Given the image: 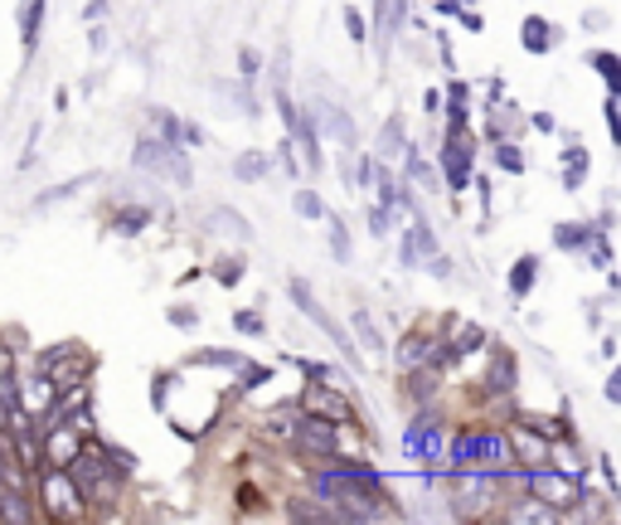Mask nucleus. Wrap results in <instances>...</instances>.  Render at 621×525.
<instances>
[{
	"label": "nucleus",
	"mask_w": 621,
	"mask_h": 525,
	"mask_svg": "<svg viewBox=\"0 0 621 525\" xmlns=\"http://www.w3.org/2000/svg\"><path fill=\"white\" fill-rule=\"evenodd\" d=\"M137 166H141V171H156V175H171L175 185L189 181L185 156H180L175 141H165V137H141L137 141Z\"/></svg>",
	"instance_id": "4"
},
{
	"label": "nucleus",
	"mask_w": 621,
	"mask_h": 525,
	"mask_svg": "<svg viewBox=\"0 0 621 525\" xmlns=\"http://www.w3.org/2000/svg\"><path fill=\"white\" fill-rule=\"evenodd\" d=\"M505 457H510V438H501V433H461L451 443L457 472H495V467H505Z\"/></svg>",
	"instance_id": "3"
},
{
	"label": "nucleus",
	"mask_w": 621,
	"mask_h": 525,
	"mask_svg": "<svg viewBox=\"0 0 621 525\" xmlns=\"http://www.w3.org/2000/svg\"><path fill=\"white\" fill-rule=\"evenodd\" d=\"M146 225H151V209H141V205H127V209H117V233H141Z\"/></svg>",
	"instance_id": "17"
},
{
	"label": "nucleus",
	"mask_w": 621,
	"mask_h": 525,
	"mask_svg": "<svg viewBox=\"0 0 621 525\" xmlns=\"http://www.w3.org/2000/svg\"><path fill=\"white\" fill-rule=\"evenodd\" d=\"M44 457H49V467H69L78 457V429L73 423H49V433H44Z\"/></svg>",
	"instance_id": "11"
},
{
	"label": "nucleus",
	"mask_w": 621,
	"mask_h": 525,
	"mask_svg": "<svg viewBox=\"0 0 621 525\" xmlns=\"http://www.w3.org/2000/svg\"><path fill=\"white\" fill-rule=\"evenodd\" d=\"M413 175H417V185H427V190H433V185H437V175H433V171H427V166H423V161H413Z\"/></svg>",
	"instance_id": "34"
},
{
	"label": "nucleus",
	"mask_w": 621,
	"mask_h": 525,
	"mask_svg": "<svg viewBox=\"0 0 621 525\" xmlns=\"http://www.w3.org/2000/svg\"><path fill=\"white\" fill-rule=\"evenodd\" d=\"M291 301H297V307L301 311H307V317L315 321V327H321L325 331V336H331V341H341L345 345V351H349V336H341V331H335V321L331 317H325V311L321 307H315V301H311V293H307V283H291Z\"/></svg>",
	"instance_id": "12"
},
{
	"label": "nucleus",
	"mask_w": 621,
	"mask_h": 525,
	"mask_svg": "<svg viewBox=\"0 0 621 525\" xmlns=\"http://www.w3.org/2000/svg\"><path fill=\"white\" fill-rule=\"evenodd\" d=\"M291 443H301V448H315L321 457L341 453L335 423H331V419H321V413H301V419H297V438H291Z\"/></svg>",
	"instance_id": "7"
},
{
	"label": "nucleus",
	"mask_w": 621,
	"mask_h": 525,
	"mask_svg": "<svg viewBox=\"0 0 621 525\" xmlns=\"http://www.w3.org/2000/svg\"><path fill=\"white\" fill-rule=\"evenodd\" d=\"M315 497L321 501H335L341 521H365L375 511V501L383 497L379 491V477L365 472V467H335V472H321L315 477Z\"/></svg>",
	"instance_id": "1"
},
{
	"label": "nucleus",
	"mask_w": 621,
	"mask_h": 525,
	"mask_svg": "<svg viewBox=\"0 0 621 525\" xmlns=\"http://www.w3.org/2000/svg\"><path fill=\"white\" fill-rule=\"evenodd\" d=\"M510 448H519V457H525L529 467H549V443H539L529 429H515V438H510Z\"/></svg>",
	"instance_id": "13"
},
{
	"label": "nucleus",
	"mask_w": 621,
	"mask_h": 525,
	"mask_svg": "<svg viewBox=\"0 0 621 525\" xmlns=\"http://www.w3.org/2000/svg\"><path fill=\"white\" fill-rule=\"evenodd\" d=\"M442 166H447V185L451 190H467L471 185V137H461V127H451Z\"/></svg>",
	"instance_id": "9"
},
{
	"label": "nucleus",
	"mask_w": 621,
	"mask_h": 525,
	"mask_svg": "<svg viewBox=\"0 0 621 525\" xmlns=\"http://www.w3.org/2000/svg\"><path fill=\"white\" fill-rule=\"evenodd\" d=\"M39 491H44V506H49L59 521H78V516H83V497H78L69 467H49V472H44V482H39Z\"/></svg>",
	"instance_id": "5"
},
{
	"label": "nucleus",
	"mask_w": 621,
	"mask_h": 525,
	"mask_svg": "<svg viewBox=\"0 0 621 525\" xmlns=\"http://www.w3.org/2000/svg\"><path fill=\"white\" fill-rule=\"evenodd\" d=\"M5 423H10V404H5V399H0V429H5Z\"/></svg>",
	"instance_id": "39"
},
{
	"label": "nucleus",
	"mask_w": 621,
	"mask_h": 525,
	"mask_svg": "<svg viewBox=\"0 0 621 525\" xmlns=\"http://www.w3.org/2000/svg\"><path fill=\"white\" fill-rule=\"evenodd\" d=\"M501 166H510V171H519L525 161H519V151H515V147H501Z\"/></svg>",
	"instance_id": "35"
},
{
	"label": "nucleus",
	"mask_w": 621,
	"mask_h": 525,
	"mask_svg": "<svg viewBox=\"0 0 621 525\" xmlns=\"http://www.w3.org/2000/svg\"><path fill=\"white\" fill-rule=\"evenodd\" d=\"M267 175V156L263 151H243L239 161H233V181H263Z\"/></svg>",
	"instance_id": "14"
},
{
	"label": "nucleus",
	"mask_w": 621,
	"mask_h": 525,
	"mask_svg": "<svg viewBox=\"0 0 621 525\" xmlns=\"http://www.w3.org/2000/svg\"><path fill=\"white\" fill-rule=\"evenodd\" d=\"M607 127H612V137H621V122H617V103H607Z\"/></svg>",
	"instance_id": "38"
},
{
	"label": "nucleus",
	"mask_w": 621,
	"mask_h": 525,
	"mask_svg": "<svg viewBox=\"0 0 621 525\" xmlns=\"http://www.w3.org/2000/svg\"><path fill=\"white\" fill-rule=\"evenodd\" d=\"M291 521H341V511H325V506H315V501H291Z\"/></svg>",
	"instance_id": "19"
},
{
	"label": "nucleus",
	"mask_w": 621,
	"mask_h": 525,
	"mask_svg": "<svg viewBox=\"0 0 621 525\" xmlns=\"http://www.w3.org/2000/svg\"><path fill=\"white\" fill-rule=\"evenodd\" d=\"M171 317H175V327H195V321H199V317H195V311H185V307H175V311H171Z\"/></svg>",
	"instance_id": "37"
},
{
	"label": "nucleus",
	"mask_w": 621,
	"mask_h": 525,
	"mask_svg": "<svg viewBox=\"0 0 621 525\" xmlns=\"http://www.w3.org/2000/svg\"><path fill=\"white\" fill-rule=\"evenodd\" d=\"M593 64H597V73L607 78V88H612V93H617V88H621V69H617V54H593Z\"/></svg>",
	"instance_id": "24"
},
{
	"label": "nucleus",
	"mask_w": 621,
	"mask_h": 525,
	"mask_svg": "<svg viewBox=\"0 0 621 525\" xmlns=\"http://www.w3.org/2000/svg\"><path fill=\"white\" fill-rule=\"evenodd\" d=\"M529 491H534V497L544 501V506H573L583 487L573 482V477H563V472H549V467H534V472H529Z\"/></svg>",
	"instance_id": "6"
},
{
	"label": "nucleus",
	"mask_w": 621,
	"mask_h": 525,
	"mask_svg": "<svg viewBox=\"0 0 621 525\" xmlns=\"http://www.w3.org/2000/svg\"><path fill=\"white\" fill-rule=\"evenodd\" d=\"M409 453L417 457V463H437V457H442V429H437L433 413L413 419V429H409Z\"/></svg>",
	"instance_id": "10"
},
{
	"label": "nucleus",
	"mask_w": 621,
	"mask_h": 525,
	"mask_svg": "<svg viewBox=\"0 0 621 525\" xmlns=\"http://www.w3.org/2000/svg\"><path fill=\"white\" fill-rule=\"evenodd\" d=\"M263 433H267V438L291 443V438H297V419H291V413H273V419L263 423Z\"/></svg>",
	"instance_id": "21"
},
{
	"label": "nucleus",
	"mask_w": 621,
	"mask_h": 525,
	"mask_svg": "<svg viewBox=\"0 0 621 525\" xmlns=\"http://www.w3.org/2000/svg\"><path fill=\"white\" fill-rule=\"evenodd\" d=\"M243 277V259H233V263H219V283H239Z\"/></svg>",
	"instance_id": "33"
},
{
	"label": "nucleus",
	"mask_w": 621,
	"mask_h": 525,
	"mask_svg": "<svg viewBox=\"0 0 621 525\" xmlns=\"http://www.w3.org/2000/svg\"><path fill=\"white\" fill-rule=\"evenodd\" d=\"M345 25H349V35H355V39H365V25H359L355 10H345Z\"/></svg>",
	"instance_id": "36"
},
{
	"label": "nucleus",
	"mask_w": 621,
	"mask_h": 525,
	"mask_svg": "<svg viewBox=\"0 0 621 525\" xmlns=\"http://www.w3.org/2000/svg\"><path fill=\"white\" fill-rule=\"evenodd\" d=\"M39 15H44V0H25V25H20V39H25V49H35V25H39Z\"/></svg>",
	"instance_id": "22"
},
{
	"label": "nucleus",
	"mask_w": 621,
	"mask_h": 525,
	"mask_svg": "<svg viewBox=\"0 0 621 525\" xmlns=\"http://www.w3.org/2000/svg\"><path fill=\"white\" fill-rule=\"evenodd\" d=\"M301 404H307V413H321V419H331V423H345L349 413H355V404H349L341 389L325 385V379H315V385L307 389V399H301Z\"/></svg>",
	"instance_id": "8"
},
{
	"label": "nucleus",
	"mask_w": 621,
	"mask_h": 525,
	"mask_svg": "<svg viewBox=\"0 0 621 525\" xmlns=\"http://www.w3.org/2000/svg\"><path fill=\"white\" fill-rule=\"evenodd\" d=\"M195 361H199V365H223V370H233V365H243L233 351H199Z\"/></svg>",
	"instance_id": "28"
},
{
	"label": "nucleus",
	"mask_w": 621,
	"mask_h": 525,
	"mask_svg": "<svg viewBox=\"0 0 621 525\" xmlns=\"http://www.w3.org/2000/svg\"><path fill=\"white\" fill-rule=\"evenodd\" d=\"M291 205H297L301 219H325V205H321V195H315V190H297V199H291Z\"/></svg>",
	"instance_id": "23"
},
{
	"label": "nucleus",
	"mask_w": 621,
	"mask_h": 525,
	"mask_svg": "<svg viewBox=\"0 0 621 525\" xmlns=\"http://www.w3.org/2000/svg\"><path fill=\"white\" fill-rule=\"evenodd\" d=\"M510 385H515V355L501 351L491 365V389H510Z\"/></svg>",
	"instance_id": "20"
},
{
	"label": "nucleus",
	"mask_w": 621,
	"mask_h": 525,
	"mask_svg": "<svg viewBox=\"0 0 621 525\" xmlns=\"http://www.w3.org/2000/svg\"><path fill=\"white\" fill-rule=\"evenodd\" d=\"M534 273H539V259H519V267L510 273V293H515V297H529V287H534Z\"/></svg>",
	"instance_id": "18"
},
{
	"label": "nucleus",
	"mask_w": 621,
	"mask_h": 525,
	"mask_svg": "<svg viewBox=\"0 0 621 525\" xmlns=\"http://www.w3.org/2000/svg\"><path fill=\"white\" fill-rule=\"evenodd\" d=\"M519 39H525V49H529V54H544L549 44H553V30H549L539 15H529V20H525V35H519Z\"/></svg>",
	"instance_id": "15"
},
{
	"label": "nucleus",
	"mask_w": 621,
	"mask_h": 525,
	"mask_svg": "<svg viewBox=\"0 0 621 525\" xmlns=\"http://www.w3.org/2000/svg\"><path fill=\"white\" fill-rule=\"evenodd\" d=\"M427 355H433V341H423V336H413L403 345V365H417V361H427Z\"/></svg>",
	"instance_id": "27"
},
{
	"label": "nucleus",
	"mask_w": 621,
	"mask_h": 525,
	"mask_svg": "<svg viewBox=\"0 0 621 525\" xmlns=\"http://www.w3.org/2000/svg\"><path fill=\"white\" fill-rule=\"evenodd\" d=\"M403 147V122L389 117V127H383V151H399Z\"/></svg>",
	"instance_id": "30"
},
{
	"label": "nucleus",
	"mask_w": 621,
	"mask_h": 525,
	"mask_svg": "<svg viewBox=\"0 0 621 525\" xmlns=\"http://www.w3.org/2000/svg\"><path fill=\"white\" fill-rule=\"evenodd\" d=\"M549 516H553V506H544V501H529V506L510 511V521H549Z\"/></svg>",
	"instance_id": "25"
},
{
	"label": "nucleus",
	"mask_w": 621,
	"mask_h": 525,
	"mask_svg": "<svg viewBox=\"0 0 621 525\" xmlns=\"http://www.w3.org/2000/svg\"><path fill=\"white\" fill-rule=\"evenodd\" d=\"M481 341H485L481 327H461V331H457V351H476Z\"/></svg>",
	"instance_id": "31"
},
{
	"label": "nucleus",
	"mask_w": 621,
	"mask_h": 525,
	"mask_svg": "<svg viewBox=\"0 0 621 525\" xmlns=\"http://www.w3.org/2000/svg\"><path fill=\"white\" fill-rule=\"evenodd\" d=\"M325 219H331V215H325ZM331 249H335V259H341V263H349V239H345L341 219H331Z\"/></svg>",
	"instance_id": "26"
},
{
	"label": "nucleus",
	"mask_w": 621,
	"mask_h": 525,
	"mask_svg": "<svg viewBox=\"0 0 621 525\" xmlns=\"http://www.w3.org/2000/svg\"><path fill=\"white\" fill-rule=\"evenodd\" d=\"M263 379H273V370H267V365H248V375H243V389L263 385Z\"/></svg>",
	"instance_id": "32"
},
{
	"label": "nucleus",
	"mask_w": 621,
	"mask_h": 525,
	"mask_svg": "<svg viewBox=\"0 0 621 525\" xmlns=\"http://www.w3.org/2000/svg\"><path fill=\"white\" fill-rule=\"evenodd\" d=\"M103 457L117 467V472H137V457H131L127 448H103Z\"/></svg>",
	"instance_id": "29"
},
{
	"label": "nucleus",
	"mask_w": 621,
	"mask_h": 525,
	"mask_svg": "<svg viewBox=\"0 0 621 525\" xmlns=\"http://www.w3.org/2000/svg\"><path fill=\"white\" fill-rule=\"evenodd\" d=\"M69 477L83 501H117V491H122V472L103 457V448L78 453L69 463Z\"/></svg>",
	"instance_id": "2"
},
{
	"label": "nucleus",
	"mask_w": 621,
	"mask_h": 525,
	"mask_svg": "<svg viewBox=\"0 0 621 525\" xmlns=\"http://www.w3.org/2000/svg\"><path fill=\"white\" fill-rule=\"evenodd\" d=\"M349 321H355V331H359V345H365V351H383V336H379V327H375V317H369V311L365 307H359L355 311V317H349Z\"/></svg>",
	"instance_id": "16"
}]
</instances>
